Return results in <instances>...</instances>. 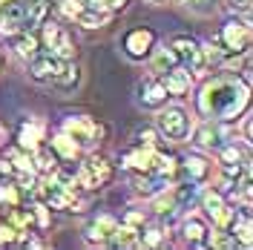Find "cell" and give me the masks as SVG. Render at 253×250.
Listing matches in <instances>:
<instances>
[{
    "mask_svg": "<svg viewBox=\"0 0 253 250\" xmlns=\"http://www.w3.org/2000/svg\"><path fill=\"white\" fill-rule=\"evenodd\" d=\"M248 104V83L233 75H221L207 83L199 95V110L207 118H236L239 110Z\"/></svg>",
    "mask_w": 253,
    "mask_h": 250,
    "instance_id": "1",
    "label": "cell"
},
{
    "mask_svg": "<svg viewBox=\"0 0 253 250\" xmlns=\"http://www.w3.org/2000/svg\"><path fill=\"white\" fill-rule=\"evenodd\" d=\"M158 129L170 141H184L190 135V115L181 107H170L158 115Z\"/></svg>",
    "mask_w": 253,
    "mask_h": 250,
    "instance_id": "2",
    "label": "cell"
},
{
    "mask_svg": "<svg viewBox=\"0 0 253 250\" xmlns=\"http://www.w3.org/2000/svg\"><path fill=\"white\" fill-rule=\"evenodd\" d=\"M219 43L227 49V52H236V55L248 52V46H251V29H248V23H242V20H227L219 32Z\"/></svg>",
    "mask_w": 253,
    "mask_h": 250,
    "instance_id": "3",
    "label": "cell"
},
{
    "mask_svg": "<svg viewBox=\"0 0 253 250\" xmlns=\"http://www.w3.org/2000/svg\"><path fill=\"white\" fill-rule=\"evenodd\" d=\"M43 43L49 46L52 55H58V58H63V61H72V58H75L72 38H69L58 23H43Z\"/></svg>",
    "mask_w": 253,
    "mask_h": 250,
    "instance_id": "4",
    "label": "cell"
},
{
    "mask_svg": "<svg viewBox=\"0 0 253 250\" xmlns=\"http://www.w3.org/2000/svg\"><path fill=\"white\" fill-rule=\"evenodd\" d=\"M38 196H43L55 210H72V207H78V199H75V193L72 187H66L61 181H49V184H41V190H35Z\"/></svg>",
    "mask_w": 253,
    "mask_h": 250,
    "instance_id": "5",
    "label": "cell"
},
{
    "mask_svg": "<svg viewBox=\"0 0 253 250\" xmlns=\"http://www.w3.org/2000/svg\"><path fill=\"white\" fill-rule=\"evenodd\" d=\"M78 181L84 187H101V184H107L110 181V164L107 161H101V158H86L84 164H81L78 170Z\"/></svg>",
    "mask_w": 253,
    "mask_h": 250,
    "instance_id": "6",
    "label": "cell"
},
{
    "mask_svg": "<svg viewBox=\"0 0 253 250\" xmlns=\"http://www.w3.org/2000/svg\"><path fill=\"white\" fill-rule=\"evenodd\" d=\"M63 132L75 141L78 147H89V144H95V138L101 135V129H98L95 121H89V118H66Z\"/></svg>",
    "mask_w": 253,
    "mask_h": 250,
    "instance_id": "7",
    "label": "cell"
},
{
    "mask_svg": "<svg viewBox=\"0 0 253 250\" xmlns=\"http://www.w3.org/2000/svg\"><path fill=\"white\" fill-rule=\"evenodd\" d=\"M61 66H63V58L52 55V52H46V55H38V52H35L29 58V75L35 81H52L58 75Z\"/></svg>",
    "mask_w": 253,
    "mask_h": 250,
    "instance_id": "8",
    "label": "cell"
},
{
    "mask_svg": "<svg viewBox=\"0 0 253 250\" xmlns=\"http://www.w3.org/2000/svg\"><path fill=\"white\" fill-rule=\"evenodd\" d=\"M23 15H26V3L23 0H0V29L15 32L23 26Z\"/></svg>",
    "mask_w": 253,
    "mask_h": 250,
    "instance_id": "9",
    "label": "cell"
},
{
    "mask_svg": "<svg viewBox=\"0 0 253 250\" xmlns=\"http://www.w3.org/2000/svg\"><path fill=\"white\" fill-rule=\"evenodd\" d=\"M153 32L150 29H132L129 35H126V41H124V49H126V55L129 58H144L150 49H153Z\"/></svg>",
    "mask_w": 253,
    "mask_h": 250,
    "instance_id": "10",
    "label": "cell"
},
{
    "mask_svg": "<svg viewBox=\"0 0 253 250\" xmlns=\"http://www.w3.org/2000/svg\"><path fill=\"white\" fill-rule=\"evenodd\" d=\"M138 101H141L144 107H161V104L167 101L164 83H161V81H153V78L141 81V83H138Z\"/></svg>",
    "mask_w": 253,
    "mask_h": 250,
    "instance_id": "11",
    "label": "cell"
},
{
    "mask_svg": "<svg viewBox=\"0 0 253 250\" xmlns=\"http://www.w3.org/2000/svg\"><path fill=\"white\" fill-rule=\"evenodd\" d=\"M115 227H118V221L112 216H98V219H92L86 224V239L89 242H112Z\"/></svg>",
    "mask_w": 253,
    "mask_h": 250,
    "instance_id": "12",
    "label": "cell"
},
{
    "mask_svg": "<svg viewBox=\"0 0 253 250\" xmlns=\"http://www.w3.org/2000/svg\"><path fill=\"white\" fill-rule=\"evenodd\" d=\"M190 81H193V75H190L187 69H178V66H173L170 72H164V89H167V95H184L190 89Z\"/></svg>",
    "mask_w": 253,
    "mask_h": 250,
    "instance_id": "13",
    "label": "cell"
},
{
    "mask_svg": "<svg viewBox=\"0 0 253 250\" xmlns=\"http://www.w3.org/2000/svg\"><path fill=\"white\" fill-rule=\"evenodd\" d=\"M184 239L196 248H205V245H210V230L202 219H187L184 221Z\"/></svg>",
    "mask_w": 253,
    "mask_h": 250,
    "instance_id": "14",
    "label": "cell"
},
{
    "mask_svg": "<svg viewBox=\"0 0 253 250\" xmlns=\"http://www.w3.org/2000/svg\"><path fill=\"white\" fill-rule=\"evenodd\" d=\"M196 144H199V147H205V150L219 147V144H221V126L216 124V121L202 124V126H199V132H196Z\"/></svg>",
    "mask_w": 253,
    "mask_h": 250,
    "instance_id": "15",
    "label": "cell"
},
{
    "mask_svg": "<svg viewBox=\"0 0 253 250\" xmlns=\"http://www.w3.org/2000/svg\"><path fill=\"white\" fill-rule=\"evenodd\" d=\"M78 78H81L78 66H75V63H69V61H63V66L58 69V75L49 81V83H52V86H58V89H72V86L78 83Z\"/></svg>",
    "mask_w": 253,
    "mask_h": 250,
    "instance_id": "16",
    "label": "cell"
},
{
    "mask_svg": "<svg viewBox=\"0 0 253 250\" xmlns=\"http://www.w3.org/2000/svg\"><path fill=\"white\" fill-rule=\"evenodd\" d=\"M43 138V126L38 124V121H26V124L20 126V147H26V150H38V144Z\"/></svg>",
    "mask_w": 253,
    "mask_h": 250,
    "instance_id": "17",
    "label": "cell"
},
{
    "mask_svg": "<svg viewBox=\"0 0 253 250\" xmlns=\"http://www.w3.org/2000/svg\"><path fill=\"white\" fill-rule=\"evenodd\" d=\"M164 187H167V175H158V172H153V170H150L147 178H138V181H135V190H138L141 196H156V193H161Z\"/></svg>",
    "mask_w": 253,
    "mask_h": 250,
    "instance_id": "18",
    "label": "cell"
},
{
    "mask_svg": "<svg viewBox=\"0 0 253 250\" xmlns=\"http://www.w3.org/2000/svg\"><path fill=\"white\" fill-rule=\"evenodd\" d=\"M46 9H49L46 0H32L29 6H26V15H23V26H26V29L41 26V23H43V17H46Z\"/></svg>",
    "mask_w": 253,
    "mask_h": 250,
    "instance_id": "19",
    "label": "cell"
},
{
    "mask_svg": "<svg viewBox=\"0 0 253 250\" xmlns=\"http://www.w3.org/2000/svg\"><path fill=\"white\" fill-rule=\"evenodd\" d=\"M147 170H153V172H158V175H167V178H170L173 170H175V158L167 156V153H150Z\"/></svg>",
    "mask_w": 253,
    "mask_h": 250,
    "instance_id": "20",
    "label": "cell"
},
{
    "mask_svg": "<svg viewBox=\"0 0 253 250\" xmlns=\"http://www.w3.org/2000/svg\"><path fill=\"white\" fill-rule=\"evenodd\" d=\"M173 66H178V58H175V52L173 49H167V46H161L156 49V55H153V72H170Z\"/></svg>",
    "mask_w": 253,
    "mask_h": 250,
    "instance_id": "21",
    "label": "cell"
},
{
    "mask_svg": "<svg viewBox=\"0 0 253 250\" xmlns=\"http://www.w3.org/2000/svg\"><path fill=\"white\" fill-rule=\"evenodd\" d=\"M107 17H110V12H98V9H86V6H84L75 20H78L84 29H98L101 23H107Z\"/></svg>",
    "mask_w": 253,
    "mask_h": 250,
    "instance_id": "22",
    "label": "cell"
},
{
    "mask_svg": "<svg viewBox=\"0 0 253 250\" xmlns=\"http://www.w3.org/2000/svg\"><path fill=\"white\" fill-rule=\"evenodd\" d=\"M184 167H187V175L193 181H202V178H207V172H210V167H207V161L202 156H187L184 158Z\"/></svg>",
    "mask_w": 253,
    "mask_h": 250,
    "instance_id": "23",
    "label": "cell"
},
{
    "mask_svg": "<svg viewBox=\"0 0 253 250\" xmlns=\"http://www.w3.org/2000/svg\"><path fill=\"white\" fill-rule=\"evenodd\" d=\"M15 52L20 58H32L38 52V41H35V35H29V29L23 35H15Z\"/></svg>",
    "mask_w": 253,
    "mask_h": 250,
    "instance_id": "24",
    "label": "cell"
},
{
    "mask_svg": "<svg viewBox=\"0 0 253 250\" xmlns=\"http://www.w3.org/2000/svg\"><path fill=\"white\" fill-rule=\"evenodd\" d=\"M112 242L121 245V248H132V245H138V233H135L129 224H118L115 233H112Z\"/></svg>",
    "mask_w": 253,
    "mask_h": 250,
    "instance_id": "25",
    "label": "cell"
},
{
    "mask_svg": "<svg viewBox=\"0 0 253 250\" xmlns=\"http://www.w3.org/2000/svg\"><path fill=\"white\" fill-rule=\"evenodd\" d=\"M233 239H236L242 248H251V219L242 216V219H233Z\"/></svg>",
    "mask_w": 253,
    "mask_h": 250,
    "instance_id": "26",
    "label": "cell"
},
{
    "mask_svg": "<svg viewBox=\"0 0 253 250\" xmlns=\"http://www.w3.org/2000/svg\"><path fill=\"white\" fill-rule=\"evenodd\" d=\"M52 147H55L63 158H75V156H78V144L69 138L66 132H63V135H58V138H52Z\"/></svg>",
    "mask_w": 253,
    "mask_h": 250,
    "instance_id": "27",
    "label": "cell"
},
{
    "mask_svg": "<svg viewBox=\"0 0 253 250\" xmlns=\"http://www.w3.org/2000/svg\"><path fill=\"white\" fill-rule=\"evenodd\" d=\"M161 242H164V233L158 227H147L138 233V245H144V248H158Z\"/></svg>",
    "mask_w": 253,
    "mask_h": 250,
    "instance_id": "28",
    "label": "cell"
},
{
    "mask_svg": "<svg viewBox=\"0 0 253 250\" xmlns=\"http://www.w3.org/2000/svg\"><path fill=\"white\" fill-rule=\"evenodd\" d=\"M202 204H205V213H207V216H216V210H219V207H224V199H221V193H207L205 199H202Z\"/></svg>",
    "mask_w": 253,
    "mask_h": 250,
    "instance_id": "29",
    "label": "cell"
},
{
    "mask_svg": "<svg viewBox=\"0 0 253 250\" xmlns=\"http://www.w3.org/2000/svg\"><path fill=\"white\" fill-rule=\"evenodd\" d=\"M38 167H41L43 172H55V170H58V158L43 150V153H38Z\"/></svg>",
    "mask_w": 253,
    "mask_h": 250,
    "instance_id": "30",
    "label": "cell"
},
{
    "mask_svg": "<svg viewBox=\"0 0 253 250\" xmlns=\"http://www.w3.org/2000/svg\"><path fill=\"white\" fill-rule=\"evenodd\" d=\"M15 239H17L15 224H0V248H3V245H12Z\"/></svg>",
    "mask_w": 253,
    "mask_h": 250,
    "instance_id": "31",
    "label": "cell"
},
{
    "mask_svg": "<svg viewBox=\"0 0 253 250\" xmlns=\"http://www.w3.org/2000/svg\"><path fill=\"white\" fill-rule=\"evenodd\" d=\"M239 161H242V153L236 147H224L221 150V164H239Z\"/></svg>",
    "mask_w": 253,
    "mask_h": 250,
    "instance_id": "32",
    "label": "cell"
},
{
    "mask_svg": "<svg viewBox=\"0 0 253 250\" xmlns=\"http://www.w3.org/2000/svg\"><path fill=\"white\" fill-rule=\"evenodd\" d=\"M61 9H63V15L66 17H78V12L84 9V6L75 3V0H61Z\"/></svg>",
    "mask_w": 253,
    "mask_h": 250,
    "instance_id": "33",
    "label": "cell"
},
{
    "mask_svg": "<svg viewBox=\"0 0 253 250\" xmlns=\"http://www.w3.org/2000/svg\"><path fill=\"white\" fill-rule=\"evenodd\" d=\"M227 3H230V9H236V12H245V15L251 12V0H227Z\"/></svg>",
    "mask_w": 253,
    "mask_h": 250,
    "instance_id": "34",
    "label": "cell"
},
{
    "mask_svg": "<svg viewBox=\"0 0 253 250\" xmlns=\"http://www.w3.org/2000/svg\"><path fill=\"white\" fill-rule=\"evenodd\" d=\"M12 175V164H6V161H0V184H6V178Z\"/></svg>",
    "mask_w": 253,
    "mask_h": 250,
    "instance_id": "35",
    "label": "cell"
},
{
    "mask_svg": "<svg viewBox=\"0 0 253 250\" xmlns=\"http://www.w3.org/2000/svg\"><path fill=\"white\" fill-rule=\"evenodd\" d=\"M138 221H141L138 213H129V216H126V224H138Z\"/></svg>",
    "mask_w": 253,
    "mask_h": 250,
    "instance_id": "36",
    "label": "cell"
},
{
    "mask_svg": "<svg viewBox=\"0 0 253 250\" xmlns=\"http://www.w3.org/2000/svg\"><path fill=\"white\" fill-rule=\"evenodd\" d=\"M184 3H187V6H207L210 0H184Z\"/></svg>",
    "mask_w": 253,
    "mask_h": 250,
    "instance_id": "37",
    "label": "cell"
},
{
    "mask_svg": "<svg viewBox=\"0 0 253 250\" xmlns=\"http://www.w3.org/2000/svg\"><path fill=\"white\" fill-rule=\"evenodd\" d=\"M245 138L251 141V118H245Z\"/></svg>",
    "mask_w": 253,
    "mask_h": 250,
    "instance_id": "38",
    "label": "cell"
}]
</instances>
